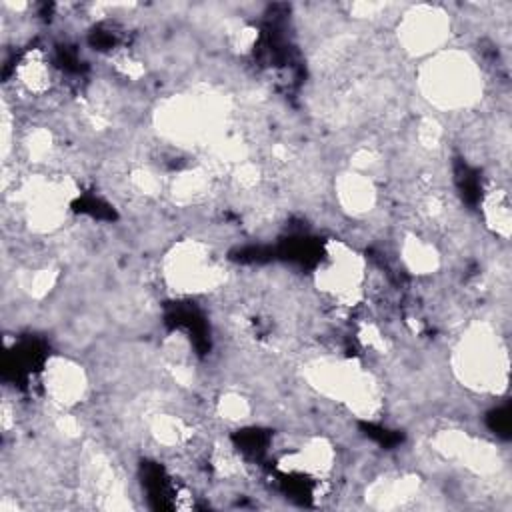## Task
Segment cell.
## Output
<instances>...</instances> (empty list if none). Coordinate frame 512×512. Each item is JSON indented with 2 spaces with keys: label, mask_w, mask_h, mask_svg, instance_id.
Listing matches in <instances>:
<instances>
[{
  "label": "cell",
  "mask_w": 512,
  "mask_h": 512,
  "mask_svg": "<svg viewBox=\"0 0 512 512\" xmlns=\"http://www.w3.org/2000/svg\"><path fill=\"white\" fill-rule=\"evenodd\" d=\"M424 98L442 110L474 104L482 94V76L476 62L456 50L438 52L420 72Z\"/></svg>",
  "instance_id": "obj_1"
},
{
  "label": "cell",
  "mask_w": 512,
  "mask_h": 512,
  "mask_svg": "<svg viewBox=\"0 0 512 512\" xmlns=\"http://www.w3.org/2000/svg\"><path fill=\"white\" fill-rule=\"evenodd\" d=\"M454 370L474 390H498L506 384L508 354L492 328H470L454 350Z\"/></svg>",
  "instance_id": "obj_2"
},
{
  "label": "cell",
  "mask_w": 512,
  "mask_h": 512,
  "mask_svg": "<svg viewBox=\"0 0 512 512\" xmlns=\"http://www.w3.org/2000/svg\"><path fill=\"white\" fill-rule=\"evenodd\" d=\"M164 274L180 292H204L220 282V270L212 262L208 246L194 240L174 246L166 258Z\"/></svg>",
  "instance_id": "obj_3"
},
{
  "label": "cell",
  "mask_w": 512,
  "mask_h": 512,
  "mask_svg": "<svg viewBox=\"0 0 512 512\" xmlns=\"http://www.w3.org/2000/svg\"><path fill=\"white\" fill-rule=\"evenodd\" d=\"M450 32V20L444 12L428 6L414 8L398 24V38L410 54H428L440 50Z\"/></svg>",
  "instance_id": "obj_4"
},
{
  "label": "cell",
  "mask_w": 512,
  "mask_h": 512,
  "mask_svg": "<svg viewBox=\"0 0 512 512\" xmlns=\"http://www.w3.org/2000/svg\"><path fill=\"white\" fill-rule=\"evenodd\" d=\"M362 280V260L344 244H332L326 262L318 270V286L334 298L350 300L360 292Z\"/></svg>",
  "instance_id": "obj_5"
},
{
  "label": "cell",
  "mask_w": 512,
  "mask_h": 512,
  "mask_svg": "<svg viewBox=\"0 0 512 512\" xmlns=\"http://www.w3.org/2000/svg\"><path fill=\"white\" fill-rule=\"evenodd\" d=\"M42 382L50 400L62 408H70L80 402L88 386L82 366L66 358H52L46 362Z\"/></svg>",
  "instance_id": "obj_6"
},
{
  "label": "cell",
  "mask_w": 512,
  "mask_h": 512,
  "mask_svg": "<svg viewBox=\"0 0 512 512\" xmlns=\"http://www.w3.org/2000/svg\"><path fill=\"white\" fill-rule=\"evenodd\" d=\"M336 194H338L340 204L352 214L368 212L374 206V200H376L374 184L362 172L342 174L338 178V184H336Z\"/></svg>",
  "instance_id": "obj_7"
},
{
  "label": "cell",
  "mask_w": 512,
  "mask_h": 512,
  "mask_svg": "<svg viewBox=\"0 0 512 512\" xmlns=\"http://www.w3.org/2000/svg\"><path fill=\"white\" fill-rule=\"evenodd\" d=\"M52 66L42 50H30L16 68V80L34 96H42L52 86Z\"/></svg>",
  "instance_id": "obj_8"
},
{
  "label": "cell",
  "mask_w": 512,
  "mask_h": 512,
  "mask_svg": "<svg viewBox=\"0 0 512 512\" xmlns=\"http://www.w3.org/2000/svg\"><path fill=\"white\" fill-rule=\"evenodd\" d=\"M484 210V220L486 224L502 238H508L510 234V202H508V192L500 188L488 190L482 202Z\"/></svg>",
  "instance_id": "obj_9"
},
{
  "label": "cell",
  "mask_w": 512,
  "mask_h": 512,
  "mask_svg": "<svg viewBox=\"0 0 512 512\" xmlns=\"http://www.w3.org/2000/svg\"><path fill=\"white\" fill-rule=\"evenodd\" d=\"M402 258L414 274H430L438 266L436 248L420 238H408L402 246Z\"/></svg>",
  "instance_id": "obj_10"
},
{
  "label": "cell",
  "mask_w": 512,
  "mask_h": 512,
  "mask_svg": "<svg viewBox=\"0 0 512 512\" xmlns=\"http://www.w3.org/2000/svg\"><path fill=\"white\" fill-rule=\"evenodd\" d=\"M220 414L224 416V418H228V420H242V418H246L248 416V412H250V406H248V402L242 398V396H238V394H226L222 400H220Z\"/></svg>",
  "instance_id": "obj_11"
}]
</instances>
